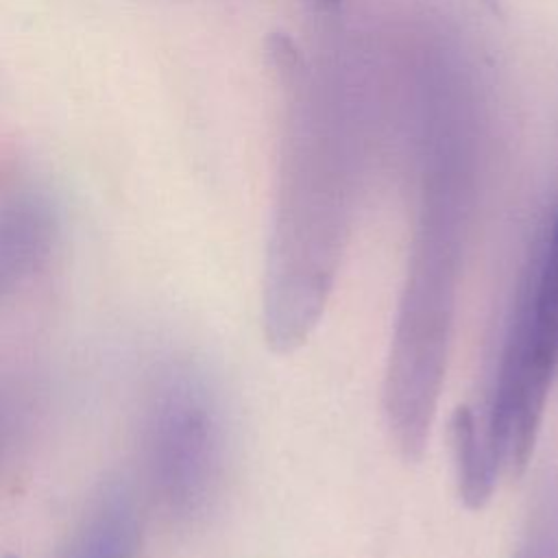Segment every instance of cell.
Returning a JSON list of instances; mask_svg holds the SVG:
<instances>
[{
	"label": "cell",
	"mask_w": 558,
	"mask_h": 558,
	"mask_svg": "<svg viewBox=\"0 0 558 558\" xmlns=\"http://www.w3.org/2000/svg\"><path fill=\"white\" fill-rule=\"evenodd\" d=\"M549 510L551 506L536 523L532 538L519 558H558V525L554 514H549Z\"/></svg>",
	"instance_id": "obj_4"
},
{
	"label": "cell",
	"mask_w": 558,
	"mask_h": 558,
	"mask_svg": "<svg viewBox=\"0 0 558 558\" xmlns=\"http://www.w3.org/2000/svg\"><path fill=\"white\" fill-rule=\"evenodd\" d=\"M54 214L37 196H20L0 207V296L31 277L48 257Z\"/></svg>",
	"instance_id": "obj_2"
},
{
	"label": "cell",
	"mask_w": 558,
	"mask_h": 558,
	"mask_svg": "<svg viewBox=\"0 0 558 558\" xmlns=\"http://www.w3.org/2000/svg\"><path fill=\"white\" fill-rule=\"evenodd\" d=\"M225 429L218 401L201 373L168 375L153 412V466L177 514L207 508L222 473Z\"/></svg>",
	"instance_id": "obj_1"
},
{
	"label": "cell",
	"mask_w": 558,
	"mask_h": 558,
	"mask_svg": "<svg viewBox=\"0 0 558 558\" xmlns=\"http://www.w3.org/2000/svg\"><path fill=\"white\" fill-rule=\"evenodd\" d=\"M7 558H15V556H7Z\"/></svg>",
	"instance_id": "obj_6"
},
{
	"label": "cell",
	"mask_w": 558,
	"mask_h": 558,
	"mask_svg": "<svg viewBox=\"0 0 558 558\" xmlns=\"http://www.w3.org/2000/svg\"><path fill=\"white\" fill-rule=\"evenodd\" d=\"M320 4H325V7H336L340 0H318Z\"/></svg>",
	"instance_id": "obj_5"
},
{
	"label": "cell",
	"mask_w": 558,
	"mask_h": 558,
	"mask_svg": "<svg viewBox=\"0 0 558 558\" xmlns=\"http://www.w3.org/2000/svg\"><path fill=\"white\" fill-rule=\"evenodd\" d=\"M140 543L131 495L111 486L85 514L70 558H135Z\"/></svg>",
	"instance_id": "obj_3"
}]
</instances>
